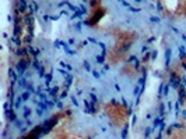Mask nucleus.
<instances>
[{"label": "nucleus", "instance_id": "f257e3e1", "mask_svg": "<svg viewBox=\"0 0 186 139\" xmlns=\"http://www.w3.org/2000/svg\"><path fill=\"white\" fill-rule=\"evenodd\" d=\"M24 116H25V117H30V116H31V110H28V109H27V110H25V114H24Z\"/></svg>", "mask_w": 186, "mask_h": 139}, {"label": "nucleus", "instance_id": "f03ea898", "mask_svg": "<svg viewBox=\"0 0 186 139\" xmlns=\"http://www.w3.org/2000/svg\"><path fill=\"white\" fill-rule=\"evenodd\" d=\"M22 99H24V100L28 99V93H24V95H22Z\"/></svg>", "mask_w": 186, "mask_h": 139}]
</instances>
